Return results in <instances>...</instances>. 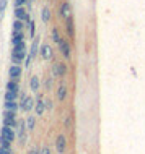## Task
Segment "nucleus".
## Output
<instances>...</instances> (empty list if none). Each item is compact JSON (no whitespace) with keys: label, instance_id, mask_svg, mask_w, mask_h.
I'll use <instances>...</instances> for the list:
<instances>
[{"label":"nucleus","instance_id":"f257e3e1","mask_svg":"<svg viewBox=\"0 0 145 154\" xmlns=\"http://www.w3.org/2000/svg\"><path fill=\"white\" fill-rule=\"evenodd\" d=\"M24 57H26V45H24V42L13 45V51H11V62H13V65L23 63Z\"/></svg>","mask_w":145,"mask_h":154},{"label":"nucleus","instance_id":"f03ea898","mask_svg":"<svg viewBox=\"0 0 145 154\" xmlns=\"http://www.w3.org/2000/svg\"><path fill=\"white\" fill-rule=\"evenodd\" d=\"M13 140H15V131H13V128L5 127V125H3L2 131H0V146L10 148L11 143H13Z\"/></svg>","mask_w":145,"mask_h":154},{"label":"nucleus","instance_id":"7ed1b4c3","mask_svg":"<svg viewBox=\"0 0 145 154\" xmlns=\"http://www.w3.org/2000/svg\"><path fill=\"white\" fill-rule=\"evenodd\" d=\"M20 109H21L23 112H30L33 107H34V104H36V101L33 97H30V96H26V94H21V97H20Z\"/></svg>","mask_w":145,"mask_h":154},{"label":"nucleus","instance_id":"20e7f679","mask_svg":"<svg viewBox=\"0 0 145 154\" xmlns=\"http://www.w3.org/2000/svg\"><path fill=\"white\" fill-rule=\"evenodd\" d=\"M16 112H8L5 110V114H3V125L5 127H10V128H15L18 122H16Z\"/></svg>","mask_w":145,"mask_h":154},{"label":"nucleus","instance_id":"39448f33","mask_svg":"<svg viewBox=\"0 0 145 154\" xmlns=\"http://www.w3.org/2000/svg\"><path fill=\"white\" fill-rule=\"evenodd\" d=\"M56 151L57 154H65V151H67V138H65V135H59L56 138Z\"/></svg>","mask_w":145,"mask_h":154},{"label":"nucleus","instance_id":"423d86ee","mask_svg":"<svg viewBox=\"0 0 145 154\" xmlns=\"http://www.w3.org/2000/svg\"><path fill=\"white\" fill-rule=\"evenodd\" d=\"M65 75H67V65H65L64 62H57V63H54V76L64 78Z\"/></svg>","mask_w":145,"mask_h":154},{"label":"nucleus","instance_id":"0eeeda50","mask_svg":"<svg viewBox=\"0 0 145 154\" xmlns=\"http://www.w3.org/2000/svg\"><path fill=\"white\" fill-rule=\"evenodd\" d=\"M15 16H16V20H21L23 23H30V15H28V11L24 7H16L15 8Z\"/></svg>","mask_w":145,"mask_h":154},{"label":"nucleus","instance_id":"6e6552de","mask_svg":"<svg viewBox=\"0 0 145 154\" xmlns=\"http://www.w3.org/2000/svg\"><path fill=\"white\" fill-rule=\"evenodd\" d=\"M57 45H59V51H60L62 55H64L65 59H70V51H72V49H70V44L64 39V37L60 39V42L57 44Z\"/></svg>","mask_w":145,"mask_h":154},{"label":"nucleus","instance_id":"1a4fd4ad","mask_svg":"<svg viewBox=\"0 0 145 154\" xmlns=\"http://www.w3.org/2000/svg\"><path fill=\"white\" fill-rule=\"evenodd\" d=\"M21 73H23V70H21L20 65H11L10 68H8V76H10V80L16 81L20 76H21Z\"/></svg>","mask_w":145,"mask_h":154},{"label":"nucleus","instance_id":"9d476101","mask_svg":"<svg viewBox=\"0 0 145 154\" xmlns=\"http://www.w3.org/2000/svg\"><path fill=\"white\" fill-rule=\"evenodd\" d=\"M60 16L64 20H67L72 16V8H70V3L69 2H62L60 3Z\"/></svg>","mask_w":145,"mask_h":154},{"label":"nucleus","instance_id":"9b49d317","mask_svg":"<svg viewBox=\"0 0 145 154\" xmlns=\"http://www.w3.org/2000/svg\"><path fill=\"white\" fill-rule=\"evenodd\" d=\"M34 110H36V115H43L46 112V104H44V99L39 97L36 99V104H34Z\"/></svg>","mask_w":145,"mask_h":154},{"label":"nucleus","instance_id":"f8f14e48","mask_svg":"<svg viewBox=\"0 0 145 154\" xmlns=\"http://www.w3.org/2000/svg\"><path fill=\"white\" fill-rule=\"evenodd\" d=\"M65 26H67L69 37H70V39H73V37H75V24H73V18H72V16L65 20Z\"/></svg>","mask_w":145,"mask_h":154},{"label":"nucleus","instance_id":"ddd939ff","mask_svg":"<svg viewBox=\"0 0 145 154\" xmlns=\"http://www.w3.org/2000/svg\"><path fill=\"white\" fill-rule=\"evenodd\" d=\"M41 57H43L44 60H51L52 59V47L51 45H47V44H44L43 47H41Z\"/></svg>","mask_w":145,"mask_h":154},{"label":"nucleus","instance_id":"4468645a","mask_svg":"<svg viewBox=\"0 0 145 154\" xmlns=\"http://www.w3.org/2000/svg\"><path fill=\"white\" fill-rule=\"evenodd\" d=\"M41 88V81H39V76H31V80H30V89L33 91V93H38Z\"/></svg>","mask_w":145,"mask_h":154},{"label":"nucleus","instance_id":"2eb2a0df","mask_svg":"<svg viewBox=\"0 0 145 154\" xmlns=\"http://www.w3.org/2000/svg\"><path fill=\"white\" fill-rule=\"evenodd\" d=\"M65 99H67V86H65V85H60L59 88H57V101L64 102Z\"/></svg>","mask_w":145,"mask_h":154},{"label":"nucleus","instance_id":"dca6fc26","mask_svg":"<svg viewBox=\"0 0 145 154\" xmlns=\"http://www.w3.org/2000/svg\"><path fill=\"white\" fill-rule=\"evenodd\" d=\"M23 37H24L23 31H13V36H11V44H13V45H18V44L24 42Z\"/></svg>","mask_w":145,"mask_h":154},{"label":"nucleus","instance_id":"f3484780","mask_svg":"<svg viewBox=\"0 0 145 154\" xmlns=\"http://www.w3.org/2000/svg\"><path fill=\"white\" fill-rule=\"evenodd\" d=\"M38 52H39V39L36 37L34 41H33V44H31V51H30V57L31 59H34L36 55H38Z\"/></svg>","mask_w":145,"mask_h":154},{"label":"nucleus","instance_id":"a211bd4d","mask_svg":"<svg viewBox=\"0 0 145 154\" xmlns=\"http://www.w3.org/2000/svg\"><path fill=\"white\" fill-rule=\"evenodd\" d=\"M20 109V104L16 101H5V110L8 112H16Z\"/></svg>","mask_w":145,"mask_h":154},{"label":"nucleus","instance_id":"6ab92c4d","mask_svg":"<svg viewBox=\"0 0 145 154\" xmlns=\"http://www.w3.org/2000/svg\"><path fill=\"white\" fill-rule=\"evenodd\" d=\"M34 128H36V117H34V115H28V119H26V130L33 131Z\"/></svg>","mask_w":145,"mask_h":154},{"label":"nucleus","instance_id":"aec40b11","mask_svg":"<svg viewBox=\"0 0 145 154\" xmlns=\"http://www.w3.org/2000/svg\"><path fill=\"white\" fill-rule=\"evenodd\" d=\"M18 89H20V86H18V81H15V80H10L7 83V91H11V93H18Z\"/></svg>","mask_w":145,"mask_h":154},{"label":"nucleus","instance_id":"412c9836","mask_svg":"<svg viewBox=\"0 0 145 154\" xmlns=\"http://www.w3.org/2000/svg\"><path fill=\"white\" fill-rule=\"evenodd\" d=\"M41 18H43L44 23H49V20H51V10H49V7H44V8H43Z\"/></svg>","mask_w":145,"mask_h":154},{"label":"nucleus","instance_id":"4be33fe9","mask_svg":"<svg viewBox=\"0 0 145 154\" xmlns=\"http://www.w3.org/2000/svg\"><path fill=\"white\" fill-rule=\"evenodd\" d=\"M51 36H52V41H54L56 44H59V42H60V39H62V37H60V34H59V29H57V28H52Z\"/></svg>","mask_w":145,"mask_h":154},{"label":"nucleus","instance_id":"5701e85b","mask_svg":"<svg viewBox=\"0 0 145 154\" xmlns=\"http://www.w3.org/2000/svg\"><path fill=\"white\" fill-rule=\"evenodd\" d=\"M23 28H24V23L21 20H15L13 21V31H23Z\"/></svg>","mask_w":145,"mask_h":154},{"label":"nucleus","instance_id":"b1692460","mask_svg":"<svg viewBox=\"0 0 145 154\" xmlns=\"http://www.w3.org/2000/svg\"><path fill=\"white\" fill-rule=\"evenodd\" d=\"M16 97H18V93H11V91L5 93V101H16Z\"/></svg>","mask_w":145,"mask_h":154},{"label":"nucleus","instance_id":"393cba45","mask_svg":"<svg viewBox=\"0 0 145 154\" xmlns=\"http://www.w3.org/2000/svg\"><path fill=\"white\" fill-rule=\"evenodd\" d=\"M5 8H7V0H0V21L3 20V15H5Z\"/></svg>","mask_w":145,"mask_h":154},{"label":"nucleus","instance_id":"a878e982","mask_svg":"<svg viewBox=\"0 0 145 154\" xmlns=\"http://www.w3.org/2000/svg\"><path fill=\"white\" fill-rule=\"evenodd\" d=\"M0 154H11V148H5V146H0Z\"/></svg>","mask_w":145,"mask_h":154},{"label":"nucleus","instance_id":"bb28decb","mask_svg":"<svg viewBox=\"0 0 145 154\" xmlns=\"http://www.w3.org/2000/svg\"><path fill=\"white\" fill-rule=\"evenodd\" d=\"M44 104H46V110H52V101L51 99H44Z\"/></svg>","mask_w":145,"mask_h":154},{"label":"nucleus","instance_id":"cd10ccee","mask_svg":"<svg viewBox=\"0 0 145 154\" xmlns=\"http://www.w3.org/2000/svg\"><path fill=\"white\" fill-rule=\"evenodd\" d=\"M46 89L47 91L52 89V78H47V80H46Z\"/></svg>","mask_w":145,"mask_h":154},{"label":"nucleus","instance_id":"c85d7f7f","mask_svg":"<svg viewBox=\"0 0 145 154\" xmlns=\"http://www.w3.org/2000/svg\"><path fill=\"white\" fill-rule=\"evenodd\" d=\"M41 154H52V152L49 149V146H44V148H41Z\"/></svg>","mask_w":145,"mask_h":154},{"label":"nucleus","instance_id":"c756f323","mask_svg":"<svg viewBox=\"0 0 145 154\" xmlns=\"http://www.w3.org/2000/svg\"><path fill=\"white\" fill-rule=\"evenodd\" d=\"M30 34L34 36V23L33 21H30Z\"/></svg>","mask_w":145,"mask_h":154},{"label":"nucleus","instance_id":"7c9ffc66","mask_svg":"<svg viewBox=\"0 0 145 154\" xmlns=\"http://www.w3.org/2000/svg\"><path fill=\"white\" fill-rule=\"evenodd\" d=\"M28 154H41V149H31Z\"/></svg>","mask_w":145,"mask_h":154}]
</instances>
